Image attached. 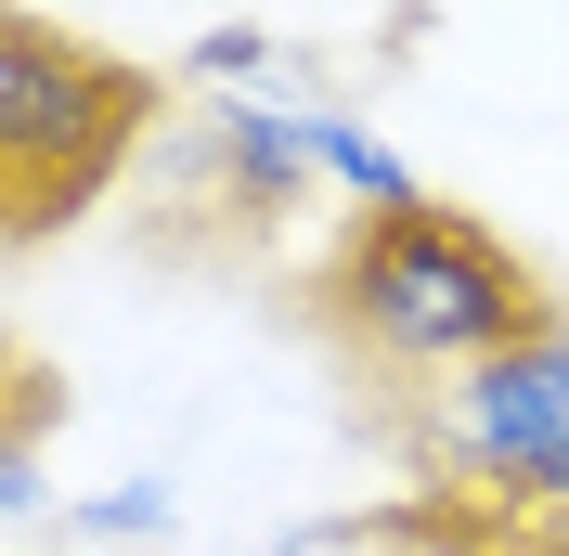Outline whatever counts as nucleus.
Wrapping results in <instances>:
<instances>
[{
    "label": "nucleus",
    "mask_w": 569,
    "mask_h": 556,
    "mask_svg": "<svg viewBox=\"0 0 569 556\" xmlns=\"http://www.w3.org/2000/svg\"><path fill=\"white\" fill-rule=\"evenodd\" d=\"M323 324L362 349V363H389V376H466V363H492L518 349L543 311V272L518 246L492 234L479 208H362L323 259Z\"/></svg>",
    "instance_id": "f257e3e1"
},
{
    "label": "nucleus",
    "mask_w": 569,
    "mask_h": 556,
    "mask_svg": "<svg viewBox=\"0 0 569 556\" xmlns=\"http://www.w3.org/2000/svg\"><path fill=\"white\" fill-rule=\"evenodd\" d=\"M142 130H156V78L130 52L0 0V246L91 220L142 156Z\"/></svg>",
    "instance_id": "f03ea898"
},
{
    "label": "nucleus",
    "mask_w": 569,
    "mask_h": 556,
    "mask_svg": "<svg viewBox=\"0 0 569 556\" xmlns=\"http://www.w3.org/2000/svg\"><path fill=\"white\" fill-rule=\"evenodd\" d=\"M440 466H453V492L569 518V324H531L518 349H492V363L453 376Z\"/></svg>",
    "instance_id": "7ed1b4c3"
},
{
    "label": "nucleus",
    "mask_w": 569,
    "mask_h": 556,
    "mask_svg": "<svg viewBox=\"0 0 569 556\" xmlns=\"http://www.w3.org/2000/svg\"><path fill=\"white\" fill-rule=\"evenodd\" d=\"M311 169H323V181H350V208H415V195H427V181L401 169V156L362 130L350 105H311Z\"/></svg>",
    "instance_id": "20e7f679"
},
{
    "label": "nucleus",
    "mask_w": 569,
    "mask_h": 556,
    "mask_svg": "<svg viewBox=\"0 0 569 556\" xmlns=\"http://www.w3.org/2000/svg\"><path fill=\"white\" fill-rule=\"evenodd\" d=\"M376 556H518V530H505L479 492H427V505L376 518Z\"/></svg>",
    "instance_id": "39448f33"
},
{
    "label": "nucleus",
    "mask_w": 569,
    "mask_h": 556,
    "mask_svg": "<svg viewBox=\"0 0 569 556\" xmlns=\"http://www.w3.org/2000/svg\"><path fill=\"white\" fill-rule=\"evenodd\" d=\"M66 530H78V544H169L181 505H169V479H117V492H78Z\"/></svg>",
    "instance_id": "423d86ee"
},
{
    "label": "nucleus",
    "mask_w": 569,
    "mask_h": 556,
    "mask_svg": "<svg viewBox=\"0 0 569 556\" xmlns=\"http://www.w3.org/2000/svg\"><path fill=\"white\" fill-rule=\"evenodd\" d=\"M91 556H169V544H91Z\"/></svg>",
    "instance_id": "0eeeda50"
}]
</instances>
